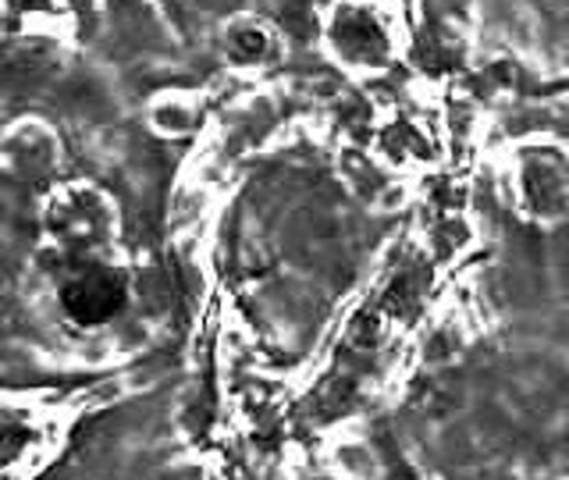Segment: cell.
<instances>
[{
    "label": "cell",
    "mask_w": 569,
    "mask_h": 480,
    "mask_svg": "<svg viewBox=\"0 0 569 480\" xmlns=\"http://www.w3.org/2000/svg\"><path fill=\"white\" fill-rule=\"evenodd\" d=\"M331 43L338 50V58L349 64H378L388 53V36L381 32V26L367 22V18L331 26Z\"/></svg>",
    "instance_id": "2"
},
{
    "label": "cell",
    "mask_w": 569,
    "mask_h": 480,
    "mask_svg": "<svg viewBox=\"0 0 569 480\" xmlns=\"http://www.w3.org/2000/svg\"><path fill=\"white\" fill-rule=\"evenodd\" d=\"M224 58L236 68H263L278 58V40L260 18H236L224 29Z\"/></svg>",
    "instance_id": "1"
},
{
    "label": "cell",
    "mask_w": 569,
    "mask_h": 480,
    "mask_svg": "<svg viewBox=\"0 0 569 480\" xmlns=\"http://www.w3.org/2000/svg\"><path fill=\"white\" fill-rule=\"evenodd\" d=\"M4 157L11 160V171L18 174H40L47 171V164L53 157H58V142H53V136L43 129V124H22V129H14L8 136V147H4Z\"/></svg>",
    "instance_id": "3"
}]
</instances>
